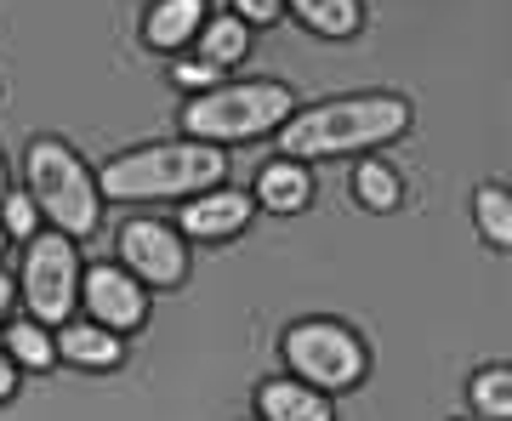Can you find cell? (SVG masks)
<instances>
[{
    "label": "cell",
    "instance_id": "obj_1",
    "mask_svg": "<svg viewBox=\"0 0 512 421\" xmlns=\"http://www.w3.org/2000/svg\"><path fill=\"white\" fill-rule=\"evenodd\" d=\"M404 131H410V103L387 92H365L291 114L279 126V148H285V160H330V154H359V148L393 143Z\"/></svg>",
    "mask_w": 512,
    "mask_h": 421
},
{
    "label": "cell",
    "instance_id": "obj_2",
    "mask_svg": "<svg viewBox=\"0 0 512 421\" xmlns=\"http://www.w3.org/2000/svg\"><path fill=\"white\" fill-rule=\"evenodd\" d=\"M228 160L217 143H154L137 154H120L97 171V194L103 200H188L205 188H222Z\"/></svg>",
    "mask_w": 512,
    "mask_h": 421
},
{
    "label": "cell",
    "instance_id": "obj_3",
    "mask_svg": "<svg viewBox=\"0 0 512 421\" xmlns=\"http://www.w3.org/2000/svg\"><path fill=\"white\" fill-rule=\"evenodd\" d=\"M296 114V92L279 80H222L183 103V126L194 143H251Z\"/></svg>",
    "mask_w": 512,
    "mask_h": 421
},
{
    "label": "cell",
    "instance_id": "obj_4",
    "mask_svg": "<svg viewBox=\"0 0 512 421\" xmlns=\"http://www.w3.org/2000/svg\"><path fill=\"white\" fill-rule=\"evenodd\" d=\"M29 200H35L40 217H52L57 234H92L97 217H103V194H97V177L80 165L69 143H57V137H35L29 143Z\"/></svg>",
    "mask_w": 512,
    "mask_h": 421
},
{
    "label": "cell",
    "instance_id": "obj_5",
    "mask_svg": "<svg viewBox=\"0 0 512 421\" xmlns=\"http://www.w3.org/2000/svg\"><path fill=\"white\" fill-rule=\"evenodd\" d=\"M285 365H291L296 382L319 387V393H342L365 376V348L348 325L336 319H302V325L285 330Z\"/></svg>",
    "mask_w": 512,
    "mask_h": 421
},
{
    "label": "cell",
    "instance_id": "obj_6",
    "mask_svg": "<svg viewBox=\"0 0 512 421\" xmlns=\"http://www.w3.org/2000/svg\"><path fill=\"white\" fill-rule=\"evenodd\" d=\"M23 302L35 325H63L74 319L80 302V257H74L69 234H35L29 239V257H23Z\"/></svg>",
    "mask_w": 512,
    "mask_h": 421
},
{
    "label": "cell",
    "instance_id": "obj_7",
    "mask_svg": "<svg viewBox=\"0 0 512 421\" xmlns=\"http://www.w3.org/2000/svg\"><path fill=\"white\" fill-rule=\"evenodd\" d=\"M120 257H126V274L137 285H183V274H188V251L177 239V228L148 222V217L120 228Z\"/></svg>",
    "mask_w": 512,
    "mask_h": 421
},
{
    "label": "cell",
    "instance_id": "obj_8",
    "mask_svg": "<svg viewBox=\"0 0 512 421\" xmlns=\"http://www.w3.org/2000/svg\"><path fill=\"white\" fill-rule=\"evenodd\" d=\"M86 313L109 330H137L148 319V296L126 268H86Z\"/></svg>",
    "mask_w": 512,
    "mask_h": 421
},
{
    "label": "cell",
    "instance_id": "obj_9",
    "mask_svg": "<svg viewBox=\"0 0 512 421\" xmlns=\"http://www.w3.org/2000/svg\"><path fill=\"white\" fill-rule=\"evenodd\" d=\"M177 222H183V234H194V239H228V234H239V228L251 222V194H239V188L188 194L183 211H177Z\"/></svg>",
    "mask_w": 512,
    "mask_h": 421
},
{
    "label": "cell",
    "instance_id": "obj_10",
    "mask_svg": "<svg viewBox=\"0 0 512 421\" xmlns=\"http://www.w3.org/2000/svg\"><path fill=\"white\" fill-rule=\"evenodd\" d=\"M57 359H69V365H80V370H114L120 359H126V348H120V330H109V325H97V319H63L57 325Z\"/></svg>",
    "mask_w": 512,
    "mask_h": 421
},
{
    "label": "cell",
    "instance_id": "obj_11",
    "mask_svg": "<svg viewBox=\"0 0 512 421\" xmlns=\"http://www.w3.org/2000/svg\"><path fill=\"white\" fill-rule=\"evenodd\" d=\"M256 410H262V421H336L325 393L308 387V382H296V376L291 382H262Z\"/></svg>",
    "mask_w": 512,
    "mask_h": 421
},
{
    "label": "cell",
    "instance_id": "obj_12",
    "mask_svg": "<svg viewBox=\"0 0 512 421\" xmlns=\"http://www.w3.org/2000/svg\"><path fill=\"white\" fill-rule=\"evenodd\" d=\"M200 23H205V0H160L143 18V35L160 52H183L188 40L200 35Z\"/></svg>",
    "mask_w": 512,
    "mask_h": 421
},
{
    "label": "cell",
    "instance_id": "obj_13",
    "mask_svg": "<svg viewBox=\"0 0 512 421\" xmlns=\"http://www.w3.org/2000/svg\"><path fill=\"white\" fill-rule=\"evenodd\" d=\"M256 200L268 205V211H302V205L313 200V177H308V165H296V160L262 165V177H256Z\"/></svg>",
    "mask_w": 512,
    "mask_h": 421
},
{
    "label": "cell",
    "instance_id": "obj_14",
    "mask_svg": "<svg viewBox=\"0 0 512 421\" xmlns=\"http://www.w3.org/2000/svg\"><path fill=\"white\" fill-rule=\"evenodd\" d=\"M296 18L308 23L313 35H325V40H348V35H359V0H285Z\"/></svg>",
    "mask_w": 512,
    "mask_h": 421
},
{
    "label": "cell",
    "instance_id": "obj_15",
    "mask_svg": "<svg viewBox=\"0 0 512 421\" xmlns=\"http://www.w3.org/2000/svg\"><path fill=\"white\" fill-rule=\"evenodd\" d=\"M200 57L205 63H217V69H234V63H245V52H251V29L239 18H211L200 23Z\"/></svg>",
    "mask_w": 512,
    "mask_h": 421
},
{
    "label": "cell",
    "instance_id": "obj_16",
    "mask_svg": "<svg viewBox=\"0 0 512 421\" xmlns=\"http://www.w3.org/2000/svg\"><path fill=\"white\" fill-rule=\"evenodd\" d=\"M399 194H404V183H399V171H393L387 160H365L359 171H353V200L365 205V211H393Z\"/></svg>",
    "mask_w": 512,
    "mask_h": 421
},
{
    "label": "cell",
    "instance_id": "obj_17",
    "mask_svg": "<svg viewBox=\"0 0 512 421\" xmlns=\"http://www.w3.org/2000/svg\"><path fill=\"white\" fill-rule=\"evenodd\" d=\"M6 359H12V365H29V370H52L57 365V342L46 336V325L23 319V325L6 330Z\"/></svg>",
    "mask_w": 512,
    "mask_h": 421
},
{
    "label": "cell",
    "instance_id": "obj_18",
    "mask_svg": "<svg viewBox=\"0 0 512 421\" xmlns=\"http://www.w3.org/2000/svg\"><path fill=\"white\" fill-rule=\"evenodd\" d=\"M473 211H478V234L490 239L495 251H507L512 245V194L507 188H478V200H473Z\"/></svg>",
    "mask_w": 512,
    "mask_h": 421
},
{
    "label": "cell",
    "instance_id": "obj_19",
    "mask_svg": "<svg viewBox=\"0 0 512 421\" xmlns=\"http://www.w3.org/2000/svg\"><path fill=\"white\" fill-rule=\"evenodd\" d=\"M473 410L484 421H507L512 416V370L507 365H490L473 376Z\"/></svg>",
    "mask_w": 512,
    "mask_h": 421
},
{
    "label": "cell",
    "instance_id": "obj_20",
    "mask_svg": "<svg viewBox=\"0 0 512 421\" xmlns=\"http://www.w3.org/2000/svg\"><path fill=\"white\" fill-rule=\"evenodd\" d=\"M0 228H6V239H12V234H18V239H35V228H40L35 200H29V194H12V188H6V200H0Z\"/></svg>",
    "mask_w": 512,
    "mask_h": 421
},
{
    "label": "cell",
    "instance_id": "obj_21",
    "mask_svg": "<svg viewBox=\"0 0 512 421\" xmlns=\"http://www.w3.org/2000/svg\"><path fill=\"white\" fill-rule=\"evenodd\" d=\"M171 80H177L183 92H211V86H222V69L205 63V57H177V63H171Z\"/></svg>",
    "mask_w": 512,
    "mask_h": 421
},
{
    "label": "cell",
    "instance_id": "obj_22",
    "mask_svg": "<svg viewBox=\"0 0 512 421\" xmlns=\"http://www.w3.org/2000/svg\"><path fill=\"white\" fill-rule=\"evenodd\" d=\"M279 12H285V0H234L239 23H274Z\"/></svg>",
    "mask_w": 512,
    "mask_h": 421
},
{
    "label": "cell",
    "instance_id": "obj_23",
    "mask_svg": "<svg viewBox=\"0 0 512 421\" xmlns=\"http://www.w3.org/2000/svg\"><path fill=\"white\" fill-rule=\"evenodd\" d=\"M18 393V365L6 359V348H0V399H12Z\"/></svg>",
    "mask_w": 512,
    "mask_h": 421
},
{
    "label": "cell",
    "instance_id": "obj_24",
    "mask_svg": "<svg viewBox=\"0 0 512 421\" xmlns=\"http://www.w3.org/2000/svg\"><path fill=\"white\" fill-rule=\"evenodd\" d=\"M6 313H12V279L0 274V319H6Z\"/></svg>",
    "mask_w": 512,
    "mask_h": 421
},
{
    "label": "cell",
    "instance_id": "obj_25",
    "mask_svg": "<svg viewBox=\"0 0 512 421\" xmlns=\"http://www.w3.org/2000/svg\"><path fill=\"white\" fill-rule=\"evenodd\" d=\"M0 200H6V165H0Z\"/></svg>",
    "mask_w": 512,
    "mask_h": 421
},
{
    "label": "cell",
    "instance_id": "obj_26",
    "mask_svg": "<svg viewBox=\"0 0 512 421\" xmlns=\"http://www.w3.org/2000/svg\"><path fill=\"white\" fill-rule=\"evenodd\" d=\"M0 257H6V228H0Z\"/></svg>",
    "mask_w": 512,
    "mask_h": 421
}]
</instances>
